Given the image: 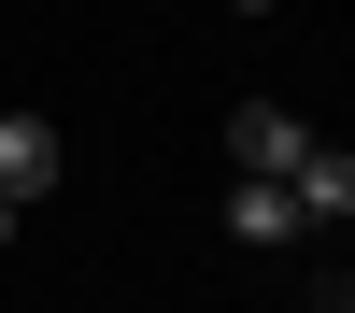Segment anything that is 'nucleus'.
I'll return each instance as SVG.
<instances>
[{"mask_svg":"<svg viewBox=\"0 0 355 313\" xmlns=\"http://www.w3.org/2000/svg\"><path fill=\"white\" fill-rule=\"evenodd\" d=\"M227 15H284V0H227Z\"/></svg>","mask_w":355,"mask_h":313,"instance_id":"nucleus-6","label":"nucleus"},{"mask_svg":"<svg viewBox=\"0 0 355 313\" xmlns=\"http://www.w3.org/2000/svg\"><path fill=\"white\" fill-rule=\"evenodd\" d=\"M227 242L284 256V242H299V199H284V185H256V171H227Z\"/></svg>","mask_w":355,"mask_h":313,"instance_id":"nucleus-3","label":"nucleus"},{"mask_svg":"<svg viewBox=\"0 0 355 313\" xmlns=\"http://www.w3.org/2000/svg\"><path fill=\"white\" fill-rule=\"evenodd\" d=\"M313 313H355V271H313Z\"/></svg>","mask_w":355,"mask_h":313,"instance_id":"nucleus-4","label":"nucleus"},{"mask_svg":"<svg viewBox=\"0 0 355 313\" xmlns=\"http://www.w3.org/2000/svg\"><path fill=\"white\" fill-rule=\"evenodd\" d=\"M57 171H71V142H57V114H0V199H43Z\"/></svg>","mask_w":355,"mask_h":313,"instance_id":"nucleus-2","label":"nucleus"},{"mask_svg":"<svg viewBox=\"0 0 355 313\" xmlns=\"http://www.w3.org/2000/svg\"><path fill=\"white\" fill-rule=\"evenodd\" d=\"M313 157H327V142H313V114H284V100H242V114H227V171H256V185L299 199Z\"/></svg>","mask_w":355,"mask_h":313,"instance_id":"nucleus-1","label":"nucleus"},{"mask_svg":"<svg viewBox=\"0 0 355 313\" xmlns=\"http://www.w3.org/2000/svg\"><path fill=\"white\" fill-rule=\"evenodd\" d=\"M15 214H28V199H0V242H15Z\"/></svg>","mask_w":355,"mask_h":313,"instance_id":"nucleus-5","label":"nucleus"}]
</instances>
